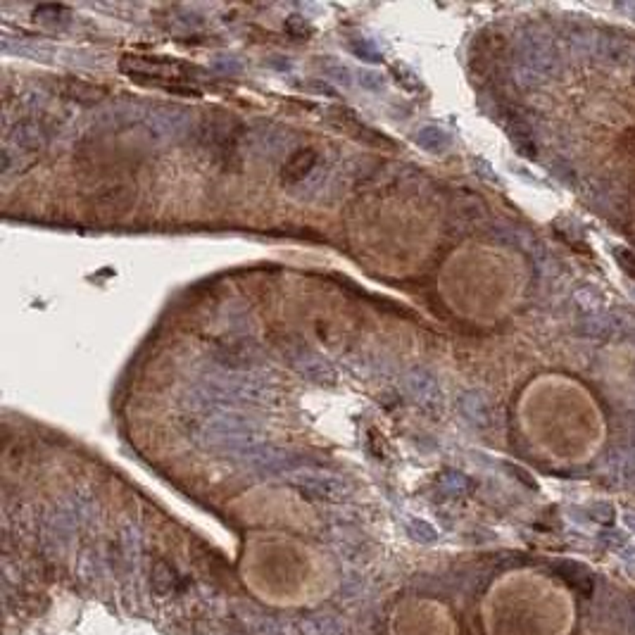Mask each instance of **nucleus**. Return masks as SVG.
I'll use <instances>...</instances> for the list:
<instances>
[{"label":"nucleus","mask_w":635,"mask_h":635,"mask_svg":"<svg viewBox=\"0 0 635 635\" xmlns=\"http://www.w3.org/2000/svg\"><path fill=\"white\" fill-rule=\"evenodd\" d=\"M217 359H219V364L228 366V369H247L255 359V348L243 343V340H233V343L219 345Z\"/></svg>","instance_id":"nucleus-3"},{"label":"nucleus","mask_w":635,"mask_h":635,"mask_svg":"<svg viewBox=\"0 0 635 635\" xmlns=\"http://www.w3.org/2000/svg\"><path fill=\"white\" fill-rule=\"evenodd\" d=\"M521 57H523V67L531 71V74H542V71H547L554 64L552 43L542 36L526 38L521 48Z\"/></svg>","instance_id":"nucleus-2"},{"label":"nucleus","mask_w":635,"mask_h":635,"mask_svg":"<svg viewBox=\"0 0 635 635\" xmlns=\"http://www.w3.org/2000/svg\"><path fill=\"white\" fill-rule=\"evenodd\" d=\"M595 55L612 64H626L633 57V48L617 36H598L595 43Z\"/></svg>","instance_id":"nucleus-5"},{"label":"nucleus","mask_w":635,"mask_h":635,"mask_svg":"<svg viewBox=\"0 0 635 635\" xmlns=\"http://www.w3.org/2000/svg\"><path fill=\"white\" fill-rule=\"evenodd\" d=\"M626 526L635 533V514H628V516H626Z\"/></svg>","instance_id":"nucleus-10"},{"label":"nucleus","mask_w":635,"mask_h":635,"mask_svg":"<svg viewBox=\"0 0 635 635\" xmlns=\"http://www.w3.org/2000/svg\"><path fill=\"white\" fill-rule=\"evenodd\" d=\"M416 143H421L426 150H443L450 146V136L448 131L438 129V127H424L421 131H416Z\"/></svg>","instance_id":"nucleus-7"},{"label":"nucleus","mask_w":635,"mask_h":635,"mask_svg":"<svg viewBox=\"0 0 635 635\" xmlns=\"http://www.w3.org/2000/svg\"><path fill=\"white\" fill-rule=\"evenodd\" d=\"M612 255L617 257V262L621 264V269H624L626 274H631V276H635V255L631 250H626V247H614Z\"/></svg>","instance_id":"nucleus-8"},{"label":"nucleus","mask_w":635,"mask_h":635,"mask_svg":"<svg viewBox=\"0 0 635 635\" xmlns=\"http://www.w3.org/2000/svg\"><path fill=\"white\" fill-rule=\"evenodd\" d=\"M462 414L469 419L471 424H488L490 421V407L488 400L481 392H467L462 397Z\"/></svg>","instance_id":"nucleus-6"},{"label":"nucleus","mask_w":635,"mask_h":635,"mask_svg":"<svg viewBox=\"0 0 635 635\" xmlns=\"http://www.w3.org/2000/svg\"><path fill=\"white\" fill-rule=\"evenodd\" d=\"M593 516H595V519H598V521H602V523H610V521L614 519V507H612V505H607V502H595Z\"/></svg>","instance_id":"nucleus-9"},{"label":"nucleus","mask_w":635,"mask_h":635,"mask_svg":"<svg viewBox=\"0 0 635 635\" xmlns=\"http://www.w3.org/2000/svg\"><path fill=\"white\" fill-rule=\"evenodd\" d=\"M298 488L317 500H329V502H340L348 495V486L343 481L336 479L331 474H317V471H305L298 479Z\"/></svg>","instance_id":"nucleus-1"},{"label":"nucleus","mask_w":635,"mask_h":635,"mask_svg":"<svg viewBox=\"0 0 635 635\" xmlns=\"http://www.w3.org/2000/svg\"><path fill=\"white\" fill-rule=\"evenodd\" d=\"M407 392L421 404H436L438 400H441V388H438V381L433 376L424 374V371H414L412 376H407Z\"/></svg>","instance_id":"nucleus-4"}]
</instances>
